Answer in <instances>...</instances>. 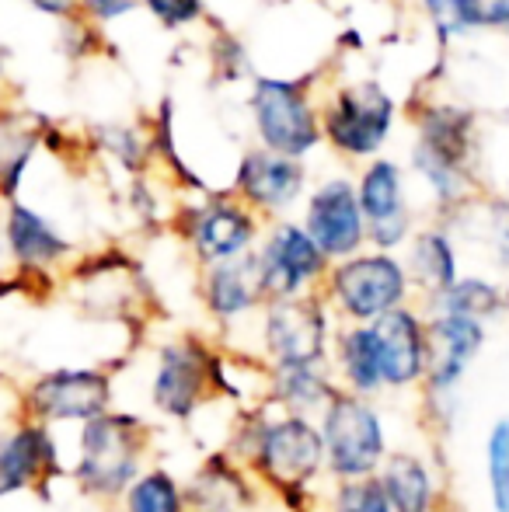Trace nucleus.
Masks as SVG:
<instances>
[{
    "instance_id": "nucleus-1",
    "label": "nucleus",
    "mask_w": 509,
    "mask_h": 512,
    "mask_svg": "<svg viewBox=\"0 0 509 512\" xmlns=\"http://www.w3.org/2000/svg\"><path fill=\"white\" fill-rule=\"evenodd\" d=\"M224 450L252 474L269 502L290 512H314L328 485L318 418L290 415L272 405L238 411Z\"/></svg>"
},
{
    "instance_id": "nucleus-2",
    "label": "nucleus",
    "mask_w": 509,
    "mask_h": 512,
    "mask_svg": "<svg viewBox=\"0 0 509 512\" xmlns=\"http://www.w3.org/2000/svg\"><path fill=\"white\" fill-rule=\"evenodd\" d=\"M154 460V425L129 408L77 425L74 460L67 474L74 488L98 506H119L126 488Z\"/></svg>"
},
{
    "instance_id": "nucleus-3",
    "label": "nucleus",
    "mask_w": 509,
    "mask_h": 512,
    "mask_svg": "<svg viewBox=\"0 0 509 512\" xmlns=\"http://www.w3.org/2000/svg\"><path fill=\"white\" fill-rule=\"evenodd\" d=\"M220 349L196 331H182L154 345L147 377V405L168 422H196L217 394Z\"/></svg>"
},
{
    "instance_id": "nucleus-4",
    "label": "nucleus",
    "mask_w": 509,
    "mask_h": 512,
    "mask_svg": "<svg viewBox=\"0 0 509 512\" xmlns=\"http://www.w3.org/2000/svg\"><path fill=\"white\" fill-rule=\"evenodd\" d=\"M119 401L116 373L98 363H60L49 370L32 373L21 380L14 411L46 429H63V425H84L91 418L109 415Z\"/></svg>"
},
{
    "instance_id": "nucleus-5",
    "label": "nucleus",
    "mask_w": 509,
    "mask_h": 512,
    "mask_svg": "<svg viewBox=\"0 0 509 512\" xmlns=\"http://www.w3.org/2000/svg\"><path fill=\"white\" fill-rule=\"evenodd\" d=\"M321 300L335 324H377L391 310L415 304V290L401 255L367 248L328 269Z\"/></svg>"
},
{
    "instance_id": "nucleus-6",
    "label": "nucleus",
    "mask_w": 509,
    "mask_h": 512,
    "mask_svg": "<svg viewBox=\"0 0 509 512\" xmlns=\"http://www.w3.org/2000/svg\"><path fill=\"white\" fill-rule=\"evenodd\" d=\"M318 429L321 443H325L328 481L377 478L387 453H391L384 411L370 398L339 391L332 398V405L318 415Z\"/></svg>"
},
{
    "instance_id": "nucleus-7",
    "label": "nucleus",
    "mask_w": 509,
    "mask_h": 512,
    "mask_svg": "<svg viewBox=\"0 0 509 512\" xmlns=\"http://www.w3.org/2000/svg\"><path fill=\"white\" fill-rule=\"evenodd\" d=\"M335 335V317L318 297L265 300L258 314V359L272 363H307L328 359Z\"/></svg>"
},
{
    "instance_id": "nucleus-8",
    "label": "nucleus",
    "mask_w": 509,
    "mask_h": 512,
    "mask_svg": "<svg viewBox=\"0 0 509 512\" xmlns=\"http://www.w3.org/2000/svg\"><path fill=\"white\" fill-rule=\"evenodd\" d=\"M255 258L265 300L318 297L328 269H332V262L321 255V248L311 241V234L293 220L272 223L262 234V241H258Z\"/></svg>"
},
{
    "instance_id": "nucleus-9",
    "label": "nucleus",
    "mask_w": 509,
    "mask_h": 512,
    "mask_svg": "<svg viewBox=\"0 0 509 512\" xmlns=\"http://www.w3.org/2000/svg\"><path fill=\"white\" fill-rule=\"evenodd\" d=\"M60 453L53 429L14 411L11 422L0 425V499L49 492L67 471Z\"/></svg>"
},
{
    "instance_id": "nucleus-10",
    "label": "nucleus",
    "mask_w": 509,
    "mask_h": 512,
    "mask_svg": "<svg viewBox=\"0 0 509 512\" xmlns=\"http://www.w3.org/2000/svg\"><path fill=\"white\" fill-rule=\"evenodd\" d=\"M262 234L265 230L258 213L248 209L241 199H213V203L192 209L182 223L185 244L203 269L252 255Z\"/></svg>"
},
{
    "instance_id": "nucleus-11",
    "label": "nucleus",
    "mask_w": 509,
    "mask_h": 512,
    "mask_svg": "<svg viewBox=\"0 0 509 512\" xmlns=\"http://www.w3.org/2000/svg\"><path fill=\"white\" fill-rule=\"evenodd\" d=\"M374 328L381 373L387 394H419L429 366H433V342H429L426 310L408 304L381 317Z\"/></svg>"
},
{
    "instance_id": "nucleus-12",
    "label": "nucleus",
    "mask_w": 509,
    "mask_h": 512,
    "mask_svg": "<svg viewBox=\"0 0 509 512\" xmlns=\"http://www.w3.org/2000/svg\"><path fill=\"white\" fill-rule=\"evenodd\" d=\"M252 112L265 150H272V154L297 161L318 143V119H314V108L300 84L276 81V77L255 81Z\"/></svg>"
},
{
    "instance_id": "nucleus-13",
    "label": "nucleus",
    "mask_w": 509,
    "mask_h": 512,
    "mask_svg": "<svg viewBox=\"0 0 509 512\" xmlns=\"http://www.w3.org/2000/svg\"><path fill=\"white\" fill-rule=\"evenodd\" d=\"M300 227L311 234V241L332 265L367 251V220H363L356 185L346 178H332L311 192Z\"/></svg>"
},
{
    "instance_id": "nucleus-14",
    "label": "nucleus",
    "mask_w": 509,
    "mask_h": 512,
    "mask_svg": "<svg viewBox=\"0 0 509 512\" xmlns=\"http://www.w3.org/2000/svg\"><path fill=\"white\" fill-rule=\"evenodd\" d=\"M394 122V102L381 84L367 81L356 88L339 91L325 112V133L342 154L349 157H370L381 150L387 140V129Z\"/></svg>"
},
{
    "instance_id": "nucleus-15",
    "label": "nucleus",
    "mask_w": 509,
    "mask_h": 512,
    "mask_svg": "<svg viewBox=\"0 0 509 512\" xmlns=\"http://www.w3.org/2000/svg\"><path fill=\"white\" fill-rule=\"evenodd\" d=\"M199 304H203L206 317L224 331V338L234 335V328L241 324L258 321L265 307V290L255 251L199 272Z\"/></svg>"
},
{
    "instance_id": "nucleus-16",
    "label": "nucleus",
    "mask_w": 509,
    "mask_h": 512,
    "mask_svg": "<svg viewBox=\"0 0 509 512\" xmlns=\"http://www.w3.org/2000/svg\"><path fill=\"white\" fill-rule=\"evenodd\" d=\"M363 220H367V248L398 255L412 241V209L405 199V182L394 161H374L356 185Z\"/></svg>"
},
{
    "instance_id": "nucleus-17",
    "label": "nucleus",
    "mask_w": 509,
    "mask_h": 512,
    "mask_svg": "<svg viewBox=\"0 0 509 512\" xmlns=\"http://www.w3.org/2000/svg\"><path fill=\"white\" fill-rule=\"evenodd\" d=\"M4 248L11 258L18 283L35 286L53 279V272L70 258V241L25 203H11L4 216Z\"/></svg>"
},
{
    "instance_id": "nucleus-18",
    "label": "nucleus",
    "mask_w": 509,
    "mask_h": 512,
    "mask_svg": "<svg viewBox=\"0 0 509 512\" xmlns=\"http://www.w3.org/2000/svg\"><path fill=\"white\" fill-rule=\"evenodd\" d=\"M189 512H258L265 502L252 474L227 450H213L185 481Z\"/></svg>"
},
{
    "instance_id": "nucleus-19",
    "label": "nucleus",
    "mask_w": 509,
    "mask_h": 512,
    "mask_svg": "<svg viewBox=\"0 0 509 512\" xmlns=\"http://www.w3.org/2000/svg\"><path fill=\"white\" fill-rule=\"evenodd\" d=\"M377 481L394 512H447V481L429 453L398 446L387 453Z\"/></svg>"
},
{
    "instance_id": "nucleus-20",
    "label": "nucleus",
    "mask_w": 509,
    "mask_h": 512,
    "mask_svg": "<svg viewBox=\"0 0 509 512\" xmlns=\"http://www.w3.org/2000/svg\"><path fill=\"white\" fill-rule=\"evenodd\" d=\"M238 196L255 213L279 216L304 196V168L300 161L272 150H255L241 161Z\"/></svg>"
},
{
    "instance_id": "nucleus-21",
    "label": "nucleus",
    "mask_w": 509,
    "mask_h": 512,
    "mask_svg": "<svg viewBox=\"0 0 509 512\" xmlns=\"http://www.w3.org/2000/svg\"><path fill=\"white\" fill-rule=\"evenodd\" d=\"M328 363L335 370L342 394L356 398H384V373H381V352L370 324H335Z\"/></svg>"
},
{
    "instance_id": "nucleus-22",
    "label": "nucleus",
    "mask_w": 509,
    "mask_h": 512,
    "mask_svg": "<svg viewBox=\"0 0 509 512\" xmlns=\"http://www.w3.org/2000/svg\"><path fill=\"white\" fill-rule=\"evenodd\" d=\"M339 394V380L328 359L269 366V405L290 415L318 418Z\"/></svg>"
},
{
    "instance_id": "nucleus-23",
    "label": "nucleus",
    "mask_w": 509,
    "mask_h": 512,
    "mask_svg": "<svg viewBox=\"0 0 509 512\" xmlns=\"http://www.w3.org/2000/svg\"><path fill=\"white\" fill-rule=\"evenodd\" d=\"M401 262H405L412 290L422 304H429V300H436L440 293H447L450 286L461 279V262H457L454 237L443 227H429V230L412 234Z\"/></svg>"
},
{
    "instance_id": "nucleus-24",
    "label": "nucleus",
    "mask_w": 509,
    "mask_h": 512,
    "mask_svg": "<svg viewBox=\"0 0 509 512\" xmlns=\"http://www.w3.org/2000/svg\"><path fill=\"white\" fill-rule=\"evenodd\" d=\"M426 321L433 359L464 366V370H471L478 363V356L485 352V342H489V324L464 314H426Z\"/></svg>"
},
{
    "instance_id": "nucleus-25",
    "label": "nucleus",
    "mask_w": 509,
    "mask_h": 512,
    "mask_svg": "<svg viewBox=\"0 0 509 512\" xmlns=\"http://www.w3.org/2000/svg\"><path fill=\"white\" fill-rule=\"evenodd\" d=\"M506 307H509L506 290L485 276H461L447 293H440L436 300L422 304L426 314H464V317H475V321H482V324L503 317Z\"/></svg>"
},
{
    "instance_id": "nucleus-26",
    "label": "nucleus",
    "mask_w": 509,
    "mask_h": 512,
    "mask_svg": "<svg viewBox=\"0 0 509 512\" xmlns=\"http://www.w3.org/2000/svg\"><path fill=\"white\" fill-rule=\"evenodd\" d=\"M119 512H189L185 502V481L171 467L150 464L126 495L119 499Z\"/></svg>"
},
{
    "instance_id": "nucleus-27",
    "label": "nucleus",
    "mask_w": 509,
    "mask_h": 512,
    "mask_svg": "<svg viewBox=\"0 0 509 512\" xmlns=\"http://www.w3.org/2000/svg\"><path fill=\"white\" fill-rule=\"evenodd\" d=\"M314 512H394L377 478L360 481H328L318 495Z\"/></svg>"
},
{
    "instance_id": "nucleus-28",
    "label": "nucleus",
    "mask_w": 509,
    "mask_h": 512,
    "mask_svg": "<svg viewBox=\"0 0 509 512\" xmlns=\"http://www.w3.org/2000/svg\"><path fill=\"white\" fill-rule=\"evenodd\" d=\"M485 492L492 512H509V415L485 432Z\"/></svg>"
},
{
    "instance_id": "nucleus-29",
    "label": "nucleus",
    "mask_w": 509,
    "mask_h": 512,
    "mask_svg": "<svg viewBox=\"0 0 509 512\" xmlns=\"http://www.w3.org/2000/svg\"><path fill=\"white\" fill-rule=\"evenodd\" d=\"M426 11L440 35H461L471 28H482L478 0H426Z\"/></svg>"
},
{
    "instance_id": "nucleus-30",
    "label": "nucleus",
    "mask_w": 509,
    "mask_h": 512,
    "mask_svg": "<svg viewBox=\"0 0 509 512\" xmlns=\"http://www.w3.org/2000/svg\"><path fill=\"white\" fill-rule=\"evenodd\" d=\"M164 25H189V21L199 18L203 4L199 0H143Z\"/></svg>"
},
{
    "instance_id": "nucleus-31",
    "label": "nucleus",
    "mask_w": 509,
    "mask_h": 512,
    "mask_svg": "<svg viewBox=\"0 0 509 512\" xmlns=\"http://www.w3.org/2000/svg\"><path fill=\"white\" fill-rule=\"evenodd\" d=\"M492 248H496L499 265L509 269V216H499L496 230H492Z\"/></svg>"
},
{
    "instance_id": "nucleus-32",
    "label": "nucleus",
    "mask_w": 509,
    "mask_h": 512,
    "mask_svg": "<svg viewBox=\"0 0 509 512\" xmlns=\"http://www.w3.org/2000/svg\"><path fill=\"white\" fill-rule=\"evenodd\" d=\"M98 18H116V14H126L133 7V0H84Z\"/></svg>"
},
{
    "instance_id": "nucleus-33",
    "label": "nucleus",
    "mask_w": 509,
    "mask_h": 512,
    "mask_svg": "<svg viewBox=\"0 0 509 512\" xmlns=\"http://www.w3.org/2000/svg\"><path fill=\"white\" fill-rule=\"evenodd\" d=\"M28 4H35L39 11H49V14H70L74 11V0H28Z\"/></svg>"
},
{
    "instance_id": "nucleus-34",
    "label": "nucleus",
    "mask_w": 509,
    "mask_h": 512,
    "mask_svg": "<svg viewBox=\"0 0 509 512\" xmlns=\"http://www.w3.org/2000/svg\"><path fill=\"white\" fill-rule=\"evenodd\" d=\"M4 258H7V248H4V220H0V279H4Z\"/></svg>"
}]
</instances>
